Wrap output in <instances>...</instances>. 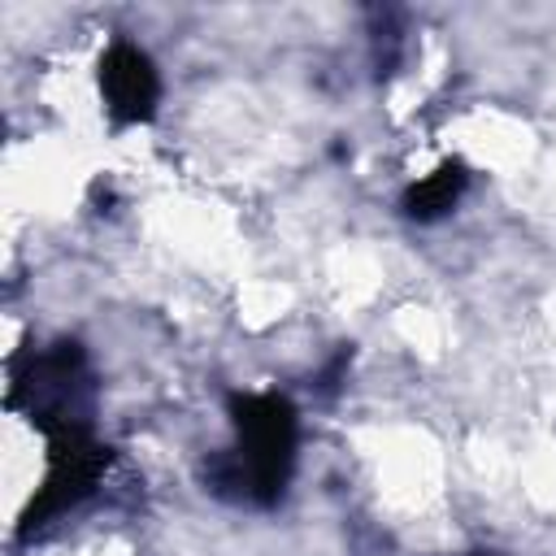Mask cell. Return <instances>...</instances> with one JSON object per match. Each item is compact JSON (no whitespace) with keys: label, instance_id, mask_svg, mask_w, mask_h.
Returning <instances> with one entry per match:
<instances>
[{"label":"cell","instance_id":"4","mask_svg":"<svg viewBox=\"0 0 556 556\" xmlns=\"http://www.w3.org/2000/svg\"><path fill=\"white\" fill-rule=\"evenodd\" d=\"M465 187H469L465 165L460 161H447V165H439L434 174H426L421 182H413L404 191V213L417 217V222H434V217H443V213L456 208V200L465 195Z\"/></svg>","mask_w":556,"mask_h":556},{"label":"cell","instance_id":"1","mask_svg":"<svg viewBox=\"0 0 556 556\" xmlns=\"http://www.w3.org/2000/svg\"><path fill=\"white\" fill-rule=\"evenodd\" d=\"M235 413V447L230 456L208 465V486L230 500L248 504H274L295 469L300 447V421L291 400L282 395H239L230 404Z\"/></svg>","mask_w":556,"mask_h":556},{"label":"cell","instance_id":"3","mask_svg":"<svg viewBox=\"0 0 556 556\" xmlns=\"http://www.w3.org/2000/svg\"><path fill=\"white\" fill-rule=\"evenodd\" d=\"M100 100L122 126L148 122L161 100V74L152 56L135 43H109L100 56Z\"/></svg>","mask_w":556,"mask_h":556},{"label":"cell","instance_id":"2","mask_svg":"<svg viewBox=\"0 0 556 556\" xmlns=\"http://www.w3.org/2000/svg\"><path fill=\"white\" fill-rule=\"evenodd\" d=\"M17 395L26 400L30 421H39L48 434L87 426L91 378H87L83 352L74 343H61L52 352H39L30 361V369H26V378L17 382Z\"/></svg>","mask_w":556,"mask_h":556}]
</instances>
